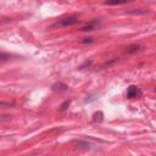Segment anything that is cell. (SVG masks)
<instances>
[{
  "mask_svg": "<svg viewBox=\"0 0 156 156\" xmlns=\"http://www.w3.org/2000/svg\"><path fill=\"white\" fill-rule=\"evenodd\" d=\"M51 89H52L54 91H58V93H61V91H66V90L68 89V85H66V84L62 83V82H57V83L52 84Z\"/></svg>",
  "mask_w": 156,
  "mask_h": 156,
  "instance_id": "4",
  "label": "cell"
},
{
  "mask_svg": "<svg viewBox=\"0 0 156 156\" xmlns=\"http://www.w3.org/2000/svg\"><path fill=\"white\" fill-rule=\"evenodd\" d=\"M133 0H106L104 4L105 5H124L128 2H132Z\"/></svg>",
  "mask_w": 156,
  "mask_h": 156,
  "instance_id": "5",
  "label": "cell"
},
{
  "mask_svg": "<svg viewBox=\"0 0 156 156\" xmlns=\"http://www.w3.org/2000/svg\"><path fill=\"white\" fill-rule=\"evenodd\" d=\"M74 144L77 145V147H80V149H90V144L84 140H74Z\"/></svg>",
  "mask_w": 156,
  "mask_h": 156,
  "instance_id": "8",
  "label": "cell"
},
{
  "mask_svg": "<svg viewBox=\"0 0 156 156\" xmlns=\"http://www.w3.org/2000/svg\"><path fill=\"white\" fill-rule=\"evenodd\" d=\"M93 41H94L93 38H84V39L82 40V43H84V44H87V43H93Z\"/></svg>",
  "mask_w": 156,
  "mask_h": 156,
  "instance_id": "13",
  "label": "cell"
},
{
  "mask_svg": "<svg viewBox=\"0 0 156 156\" xmlns=\"http://www.w3.org/2000/svg\"><path fill=\"white\" fill-rule=\"evenodd\" d=\"M143 95V90L136 85H129L127 89V98L128 99H138Z\"/></svg>",
  "mask_w": 156,
  "mask_h": 156,
  "instance_id": "2",
  "label": "cell"
},
{
  "mask_svg": "<svg viewBox=\"0 0 156 156\" xmlns=\"http://www.w3.org/2000/svg\"><path fill=\"white\" fill-rule=\"evenodd\" d=\"M140 49H141V46H140L139 44H130V45L127 46L126 51H127L128 54H135V52H138Z\"/></svg>",
  "mask_w": 156,
  "mask_h": 156,
  "instance_id": "6",
  "label": "cell"
},
{
  "mask_svg": "<svg viewBox=\"0 0 156 156\" xmlns=\"http://www.w3.org/2000/svg\"><path fill=\"white\" fill-rule=\"evenodd\" d=\"M100 27H101V22H100V20H93V21H90L89 23L84 24V26L80 28V30H83V32H91V30L99 29Z\"/></svg>",
  "mask_w": 156,
  "mask_h": 156,
  "instance_id": "3",
  "label": "cell"
},
{
  "mask_svg": "<svg viewBox=\"0 0 156 156\" xmlns=\"http://www.w3.org/2000/svg\"><path fill=\"white\" fill-rule=\"evenodd\" d=\"M11 57H12V55H10V54H4V52L0 54V61H6V60H10Z\"/></svg>",
  "mask_w": 156,
  "mask_h": 156,
  "instance_id": "11",
  "label": "cell"
},
{
  "mask_svg": "<svg viewBox=\"0 0 156 156\" xmlns=\"http://www.w3.org/2000/svg\"><path fill=\"white\" fill-rule=\"evenodd\" d=\"M78 22H79V20H78L77 16H66V17H62V18L57 20L55 23L51 24V27L52 28H63V27L73 26Z\"/></svg>",
  "mask_w": 156,
  "mask_h": 156,
  "instance_id": "1",
  "label": "cell"
},
{
  "mask_svg": "<svg viewBox=\"0 0 156 156\" xmlns=\"http://www.w3.org/2000/svg\"><path fill=\"white\" fill-rule=\"evenodd\" d=\"M93 121L96 123H101L104 121V112L101 111H96L93 113Z\"/></svg>",
  "mask_w": 156,
  "mask_h": 156,
  "instance_id": "7",
  "label": "cell"
},
{
  "mask_svg": "<svg viewBox=\"0 0 156 156\" xmlns=\"http://www.w3.org/2000/svg\"><path fill=\"white\" fill-rule=\"evenodd\" d=\"M12 106H15V104H13V102H9V101H0V108H2V107H12Z\"/></svg>",
  "mask_w": 156,
  "mask_h": 156,
  "instance_id": "10",
  "label": "cell"
},
{
  "mask_svg": "<svg viewBox=\"0 0 156 156\" xmlns=\"http://www.w3.org/2000/svg\"><path fill=\"white\" fill-rule=\"evenodd\" d=\"M91 63H93V61H91V60H89V61L87 60V61H85V62H84V63H83L82 66H79V69H83L84 67H87V66H90Z\"/></svg>",
  "mask_w": 156,
  "mask_h": 156,
  "instance_id": "12",
  "label": "cell"
},
{
  "mask_svg": "<svg viewBox=\"0 0 156 156\" xmlns=\"http://www.w3.org/2000/svg\"><path fill=\"white\" fill-rule=\"evenodd\" d=\"M71 105V100H66L62 102V105L60 106V111H66L68 108V106Z\"/></svg>",
  "mask_w": 156,
  "mask_h": 156,
  "instance_id": "9",
  "label": "cell"
}]
</instances>
